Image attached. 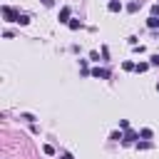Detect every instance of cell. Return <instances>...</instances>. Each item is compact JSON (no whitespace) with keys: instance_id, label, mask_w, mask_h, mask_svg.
<instances>
[{"instance_id":"obj_1","label":"cell","mask_w":159,"mask_h":159,"mask_svg":"<svg viewBox=\"0 0 159 159\" xmlns=\"http://www.w3.org/2000/svg\"><path fill=\"white\" fill-rule=\"evenodd\" d=\"M92 75H95V77H102V80H107V77H109V72H107V70H100V67H95Z\"/></svg>"},{"instance_id":"obj_6","label":"cell","mask_w":159,"mask_h":159,"mask_svg":"<svg viewBox=\"0 0 159 159\" xmlns=\"http://www.w3.org/2000/svg\"><path fill=\"white\" fill-rule=\"evenodd\" d=\"M42 152H45V154H55V149L50 147V144H45V147H42Z\"/></svg>"},{"instance_id":"obj_4","label":"cell","mask_w":159,"mask_h":159,"mask_svg":"<svg viewBox=\"0 0 159 159\" xmlns=\"http://www.w3.org/2000/svg\"><path fill=\"white\" fill-rule=\"evenodd\" d=\"M67 18H70V8H62V12H60V20H62V23H65Z\"/></svg>"},{"instance_id":"obj_5","label":"cell","mask_w":159,"mask_h":159,"mask_svg":"<svg viewBox=\"0 0 159 159\" xmlns=\"http://www.w3.org/2000/svg\"><path fill=\"white\" fill-rule=\"evenodd\" d=\"M147 67H149V65H147V62H139V65H137V67H134V70H137V72H147Z\"/></svg>"},{"instance_id":"obj_7","label":"cell","mask_w":159,"mask_h":159,"mask_svg":"<svg viewBox=\"0 0 159 159\" xmlns=\"http://www.w3.org/2000/svg\"><path fill=\"white\" fill-rule=\"evenodd\" d=\"M62 159H72V157H70V154H62Z\"/></svg>"},{"instance_id":"obj_2","label":"cell","mask_w":159,"mask_h":159,"mask_svg":"<svg viewBox=\"0 0 159 159\" xmlns=\"http://www.w3.org/2000/svg\"><path fill=\"white\" fill-rule=\"evenodd\" d=\"M109 10H112V12H119V10H122V3H117V0H112V3H109Z\"/></svg>"},{"instance_id":"obj_3","label":"cell","mask_w":159,"mask_h":159,"mask_svg":"<svg viewBox=\"0 0 159 159\" xmlns=\"http://www.w3.org/2000/svg\"><path fill=\"white\" fill-rule=\"evenodd\" d=\"M147 25H149V27H159V18H157V15H152V18L147 20Z\"/></svg>"}]
</instances>
